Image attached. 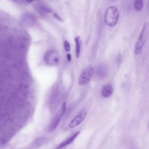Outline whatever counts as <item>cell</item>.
Instances as JSON below:
<instances>
[{"instance_id":"obj_1","label":"cell","mask_w":149,"mask_h":149,"mask_svg":"<svg viewBox=\"0 0 149 149\" xmlns=\"http://www.w3.org/2000/svg\"><path fill=\"white\" fill-rule=\"evenodd\" d=\"M119 17L118 9L114 6L108 7L104 15V22L109 27H113L118 23Z\"/></svg>"},{"instance_id":"obj_2","label":"cell","mask_w":149,"mask_h":149,"mask_svg":"<svg viewBox=\"0 0 149 149\" xmlns=\"http://www.w3.org/2000/svg\"><path fill=\"white\" fill-rule=\"evenodd\" d=\"M148 32V24L147 23H146L143 25L142 30L135 44L134 54L136 55H139L141 53L144 44L146 43V41L147 38Z\"/></svg>"},{"instance_id":"obj_3","label":"cell","mask_w":149,"mask_h":149,"mask_svg":"<svg viewBox=\"0 0 149 149\" xmlns=\"http://www.w3.org/2000/svg\"><path fill=\"white\" fill-rule=\"evenodd\" d=\"M66 109V102H63L62 104L61 108L59 109V110L56 112L55 113L54 117L53 118L52 121L51 122L50 124L48 126V130L49 132L54 131L58 126L62 118L63 117Z\"/></svg>"},{"instance_id":"obj_4","label":"cell","mask_w":149,"mask_h":149,"mask_svg":"<svg viewBox=\"0 0 149 149\" xmlns=\"http://www.w3.org/2000/svg\"><path fill=\"white\" fill-rule=\"evenodd\" d=\"M94 68L91 65H89L83 69L79 79V84L81 86H85L91 80L94 74Z\"/></svg>"},{"instance_id":"obj_5","label":"cell","mask_w":149,"mask_h":149,"mask_svg":"<svg viewBox=\"0 0 149 149\" xmlns=\"http://www.w3.org/2000/svg\"><path fill=\"white\" fill-rule=\"evenodd\" d=\"M44 60L50 66H56L59 62V55L55 50L48 51L44 56Z\"/></svg>"},{"instance_id":"obj_6","label":"cell","mask_w":149,"mask_h":149,"mask_svg":"<svg viewBox=\"0 0 149 149\" xmlns=\"http://www.w3.org/2000/svg\"><path fill=\"white\" fill-rule=\"evenodd\" d=\"M87 111L83 110L80 111L77 115H76L70 122L69 126L70 128H73L79 125L86 118L87 115Z\"/></svg>"},{"instance_id":"obj_7","label":"cell","mask_w":149,"mask_h":149,"mask_svg":"<svg viewBox=\"0 0 149 149\" xmlns=\"http://www.w3.org/2000/svg\"><path fill=\"white\" fill-rule=\"evenodd\" d=\"M35 17L30 13H24L22 16V23L27 27H32L36 23Z\"/></svg>"},{"instance_id":"obj_8","label":"cell","mask_w":149,"mask_h":149,"mask_svg":"<svg viewBox=\"0 0 149 149\" xmlns=\"http://www.w3.org/2000/svg\"><path fill=\"white\" fill-rule=\"evenodd\" d=\"M35 9L41 15H44L52 11L50 7L42 3H37L35 6Z\"/></svg>"},{"instance_id":"obj_9","label":"cell","mask_w":149,"mask_h":149,"mask_svg":"<svg viewBox=\"0 0 149 149\" xmlns=\"http://www.w3.org/2000/svg\"><path fill=\"white\" fill-rule=\"evenodd\" d=\"M113 93V87L109 84L104 85L101 89V95L105 98L109 97Z\"/></svg>"},{"instance_id":"obj_10","label":"cell","mask_w":149,"mask_h":149,"mask_svg":"<svg viewBox=\"0 0 149 149\" xmlns=\"http://www.w3.org/2000/svg\"><path fill=\"white\" fill-rule=\"evenodd\" d=\"M80 134V132H77L75 133H74L73 134H72L71 136L69 137L68 138H67L65 140H64L62 143H61L59 146L57 147L58 148H63L70 144H71L74 140L77 137V136Z\"/></svg>"},{"instance_id":"obj_11","label":"cell","mask_w":149,"mask_h":149,"mask_svg":"<svg viewBox=\"0 0 149 149\" xmlns=\"http://www.w3.org/2000/svg\"><path fill=\"white\" fill-rule=\"evenodd\" d=\"M74 41L76 43V55L77 58H79L80 53V48H81V41L80 38L79 36L76 37L74 38Z\"/></svg>"},{"instance_id":"obj_12","label":"cell","mask_w":149,"mask_h":149,"mask_svg":"<svg viewBox=\"0 0 149 149\" xmlns=\"http://www.w3.org/2000/svg\"><path fill=\"white\" fill-rule=\"evenodd\" d=\"M143 0H134V8L136 11H141L143 8Z\"/></svg>"},{"instance_id":"obj_13","label":"cell","mask_w":149,"mask_h":149,"mask_svg":"<svg viewBox=\"0 0 149 149\" xmlns=\"http://www.w3.org/2000/svg\"><path fill=\"white\" fill-rule=\"evenodd\" d=\"M107 68L106 66H105L104 65H101L100 67H99L98 69H97V72L99 73V75L101 76V77H104V76H106L107 74Z\"/></svg>"},{"instance_id":"obj_14","label":"cell","mask_w":149,"mask_h":149,"mask_svg":"<svg viewBox=\"0 0 149 149\" xmlns=\"http://www.w3.org/2000/svg\"><path fill=\"white\" fill-rule=\"evenodd\" d=\"M63 45H64V48H65V51L69 52L70 49V44H69V42L67 40H65L64 42H63Z\"/></svg>"},{"instance_id":"obj_15","label":"cell","mask_w":149,"mask_h":149,"mask_svg":"<svg viewBox=\"0 0 149 149\" xmlns=\"http://www.w3.org/2000/svg\"><path fill=\"white\" fill-rule=\"evenodd\" d=\"M53 16H54V17L55 18H56V19H58V20H60V21H62V20H63L62 19V18H61L57 13H54L53 14Z\"/></svg>"},{"instance_id":"obj_16","label":"cell","mask_w":149,"mask_h":149,"mask_svg":"<svg viewBox=\"0 0 149 149\" xmlns=\"http://www.w3.org/2000/svg\"><path fill=\"white\" fill-rule=\"evenodd\" d=\"M12 1L17 3H19V4H24L25 3V2L23 0H12Z\"/></svg>"},{"instance_id":"obj_17","label":"cell","mask_w":149,"mask_h":149,"mask_svg":"<svg viewBox=\"0 0 149 149\" xmlns=\"http://www.w3.org/2000/svg\"><path fill=\"white\" fill-rule=\"evenodd\" d=\"M66 57H67V60H68V62H70V61H71V58H72L71 55H70V54H68Z\"/></svg>"},{"instance_id":"obj_18","label":"cell","mask_w":149,"mask_h":149,"mask_svg":"<svg viewBox=\"0 0 149 149\" xmlns=\"http://www.w3.org/2000/svg\"><path fill=\"white\" fill-rule=\"evenodd\" d=\"M25 1H26V2H27L28 3H31V2H33L34 0H25Z\"/></svg>"},{"instance_id":"obj_19","label":"cell","mask_w":149,"mask_h":149,"mask_svg":"<svg viewBox=\"0 0 149 149\" xmlns=\"http://www.w3.org/2000/svg\"><path fill=\"white\" fill-rule=\"evenodd\" d=\"M112 1H116V0H112Z\"/></svg>"}]
</instances>
